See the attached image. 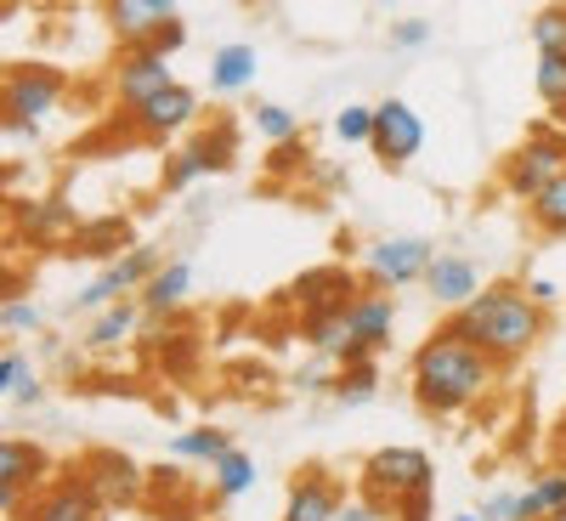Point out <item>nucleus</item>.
<instances>
[{
	"label": "nucleus",
	"instance_id": "f257e3e1",
	"mask_svg": "<svg viewBox=\"0 0 566 521\" xmlns=\"http://www.w3.org/2000/svg\"><path fill=\"white\" fill-rule=\"evenodd\" d=\"M499 363L488 352H476L470 341H459L453 329L442 323L437 335H424L413 346V363H408V386H413V403L431 414V419H453V414H470L482 408L499 386Z\"/></svg>",
	"mask_w": 566,
	"mask_h": 521
},
{
	"label": "nucleus",
	"instance_id": "f03ea898",
	"mask_svg": "<svg viewBox=\"0 0 566 521\" xmlns=\"http://www.w3.org/2000/svg\"><path fill=\"white\" fill-rule=\"evenodd\" d=\"M448 329L459 341H470L476 352H488L499 368H515L538 341H544V329H549V312L522 290V283H488V290L459 306L448 317Z\"/></svg>",
	"mask_w": 566,
	"mask_h": 521
},
{
	"label": "nucleus",
	"instance_id": "7ed1b4c3",
	"mask_svg": "<svg viewBox=\"0 0 566 521\" xmlns=\"http://www.w3.org/2000/svg\"><path fill=\"white\" fill-rule=\"evenodd\" d=\"M63 97H69V80L57 69L12 63L7 80H0V125H7V136H18V142H40L45 125H52V114L63 108Z\"/></svg>",
	"mask_w": 566,
	"mask_h": 521
},
{
	"label": "nucleus",
	"instance_id": "20e7f679",
	"mask_svg": "<svg viewBox=\"0 0 566 521\" xmlns=\"http://www.w3.org/2000/svg\"><path fill=\"white\" fill-rule=\"evenodd\" d=\"M437 261V244L419 239V232H397V239H374L357 261V278L363 290H380V295H397V290H413V283H424V272H431Z\"/></svg>",
	"mask_w": 566,
	"mask_h": 521
},
{
	"label": "nucleus",
	"instance_id": "39448f33",
	"mask_svg": "<svg viewBox=\"0 0 566 521\" xmlns=\"http://www.w3.org/2000/svg\"><path fill=\"white\" fill-rule=\"evenodd\" d=\"M232 159H239V125H232V119H210V125H199L165 159V187H170V194H181V187H193L205 176L232 170Z\"/></svg>",
	"mask_w": 566,
	"mask_h": 521
},
{
	"label": "nucleus",
	"instance_id": "423d86ee",
	"mask_svg": "<svg viewBox=\"0 0 566 521\" xmlns=\"http://www.w3.org/2000/svg\"><path fill=\"white\" fill-rule=\"evenodd\" d=\"M363 493L380 499L386 510H402L431 493V459L419 448H374L363 459Z\"/></svg>",
	"mask_w": 566,
	"mask_h": 521
},
{
	"label": "nucleus",
	"instance_id": "0eeeda50",
	"mask_svg": "<svg viewBox=\"0 0 566 521\" xmlns=\"http://www.w3.org/2000/svg\"><path fill=\"white\" fill-rule=\"evenodd\" d=\"M560 176H566V136H560V131H538V136H527L522 148L504 159V170H499L504 194H510V199H522V205H538V199H544V187H555Z\"/></svg>",
	"mask_w": 566,
	"mask_h": 521
},
{
	"label": "nucleus",
	"instance_id": "6e6552de",
	"mask_svg": "<svg viewBox=\"0 0 566 521\" xmlns=\"http://www.w3.org/2000/svg\"><path fill=\"white\" fill-rule=\"evenodd\" d=\"M165 267V256L154 250V244H136L130 256H119V261H108L97 278L85 283V290L74 295V312H85V317H97V312H108V306H119V301H130V290L142 295L154 283V272Z\"/></svg>",
	"mask_w": 566,
	"mask_h": 521
},
{
	"label": "nucleus",
	"instance_id": "1a4fd4ad",
	"mask_svg": "<svg viewBox=\"0 0 566 521\" xmlns=\"http://www.w3.org/2000/svg\"><path fill=\"white\" fill-rule=\"evenodd\" d=\"M52 454H45L40 442L29 437H7L0 442V504H7V515H23L34 504V493H45L57 477H52Z\"/></svg>",
	"mask_w": 566,
	"mask_h": 521
},
{
	"label": "nucleus",
	"instance_id": "9d476101",
	"mask_svg": "<svg viewBox=\"0 0 566 521\" xmlns=\"http://www.w3.org/2000/svg\"><path fill=\"white\" fill-rule=\"evenodd\" d=\"M374 159H380L386 170H402V165H413L419 159V148H424V119H419V108H408L402 97H386V103H374Z\"/></svg>",
	"mask_w": 566,
	"mask_h": 521
},
{
	"label": "nucleus",
	"instance_id": "9b49d317",
	"mask_svg": "<svg viewBox=\"0 0 566 521\" xmlns=\"http://www.w3.org/2000/svg\"><path fill=\"white\" fill-rule=\"evenodd\" d=\"M346 323H352V346H346L340 368H352V363H374V352H386V346H391L397 301L380 295V290H357L352 306H346Z\"/></svg>",
	"mask_w": 566,
	"mask_h": 521
},
{
	"label": "nucleus",
	"instance_id": "f8f14e48",
	"mask_svg": "<svg viewBox=\"0 0 566 521\" xmlns=\"http://www.w3.org/2000/svg\"><path fill=\"white\" fill-rule=\"evenodd\" d=\"M176 85V74H170V58H159L154 45H125V52L114 58V97L136 114L142 103H154V97H165V91Z\"/></svg>",
	"mask_w": 566,
	"mask_h": 521
},
{
	"label": "nucleus",
	"instance_id": "ddd939ff",
	"mask_svg": "<svg viewBox=\"0 0 566 521\" xmlns=\"http://www.w3.org/2000/svg\"><path fill=\"white\" fill-rule=\"evenodd\" d=\"M12 227H18V244H40V250H52V244H69L80 239V216L69 199H12Z\"/></svg>",
	"mask_w": 566,
	"mask_h": 521
},
{
	"label": "nucleus",
	"instance_id": "4468645a",
	"mask_svg": "<svg viewBox=\"0 0 566 521\" xmlns=\"http://www.w3.org/2000/svg\"><path fill=\"white\" fill-rule=\"evenodd\" d=\"M97 515H108V504L85 482V470H69V477H57L45 493H34V504L18 521H97Z\"/></svg>",
	"mask_w": 566,
	"mask_h": 521
},
{
	"label": "nucleus",
	"instance_id": "2eb2a0df",
	"mask_svg": "<svg viewBox=\"0 0 566 521\" xmlns=\"http://www.w3.org/2000/svg\"><path fill=\"white\" fill-rule=\"evenodd\" d=\"M363 290V278L352 272V267H312V272H301L295 283H290V301L301 306V317L306 312H340V306H352V295Z\"/></svg>",
	"mask_w": 566,
	"mask_h": 521
},
{
	"label": "nucleus",
	"instance_id": "dca6fc26",
	"mask_svg": "<svg viewBox=\"0 0 566 521\" xmlns=\"http://www.w3.org/2000/svg\"><path fill=\"white\" fill-rule=\"evenodd\" d=\"M103 18H108L119 52H125V45H148L159 29H170L181 18V7L176 0H114V7H103Z\"/></svg>",
	"mask_w": 566,
	"mask_h": 521
},
{
	"label": "nucleus",
	"instance_id": "f3484780",
	"mask_svg": "<svg viewBox=\"0 0 566 521\" xmlns=\"http://www.w3.org/2000/svg\"><path fill=\"white\" fill-rule=\"evenodd\" d=\"M482 290H488V283H482V267L470 261V256H459V250L437 256V261H431V272H424V295H431L437 306H448V312L470 306Z\"/></svg>",
	"mask_w": 566,
	"mask_h": 521
},
{
	"label": "nucleus",
	"instance_id": "a211bd4d",
	"mask_svg": "<svg viewBox=\"0 0 566 521\" xmlns=\"http://www.w3.org/2000/svg\"><path fill=\"white\" fill-rule=\"evenodd\" d=\"M199 119V91L193 85H170L165 97H154V103H142L136 114H130V125L142 131V136H154V142H170V136H181L187 125Z\"/></svg>",
	"mask_w": 566,
	"mask_h": 521
},
{
	"label": "nucleus",
	"instance_id": "6ab92c4d",
	"mask_svg": "<svg viewBox=\"0 0 566 521\" xmlns=\"http://www.w3.org/2000/svg\"><path fill=\"white\" fill-rule=\"evenodd\" d=\"M80 470H85V482L97 488V499H103L108 510H125V504L142 499V470H136V459H125V454L97 448V454H85Z\"/></svg>",
	"mask_w": 566,
	"mask_h": 521
},
{
	"label": "nucleus",
	"instance_id": "aec40b11",
	"mask_svg": "<svg viewBox=\"0 0 566 521\" xmlns=\"http://www.w3.org/2000/svg\"><path fill=\"white\" fill-rule=\"evenodd\" d=\"M340 488L323 477L317 465H306L301 477L290 482V499H283V521H335L340 515Z\"/></svg>",
	"mask_w": 566,
	"mask_h": 521
},
{
	"label": "nucleus",
	"instance_id": "412c9836",
	"mask_svg": "<svg viewBox=\"0 0 566 521\" xmlns=\"http://www.w3.org/2000/svg\"><path fill=\"white\" fill-rule=\"evenodd\" d=\"M255 74H261V52L250 40H232L210 58V91L216 97H244V91L255 85Z\"/></svg>",
	"mask_w": 566,
	"mask_h": 521
},
{
	"label": "nucleus",
	"instance_id": "4be33fe9",
	"mask_svg": "<svg viewBox=\"0 0 566 521\" xmlns=\"http://www.w3.org/2000/svg\"><path fill=\"white\" fill-rule=\"evenodd\" d=\"M187 295H193V261H165L159 272H154V283L142 290L136 301H142V312L148 317H170V312H181L187 306Z\"/></svg>",
	"mask_w": 566,
	"mask_h": 521
},
{
	"label": "nucleus",
	"instance_id": "5701e85b",
	"mask_svg": "<svg viewBox=\"0 0 566 521\" xmlns=\"http://www.w3.org/2000/svg\"><path fill=\"white\" fill-rule=\"evenodd\" d=\"M515 521H566V470H538V477L522 488Z\"/></svg>",
	"mask_w": 566,
	"mask_h": 521
},
{
	"label": "nucleus",
	"instance_id": "b1692460",
	"mask_svg": "<svg viewBox=\"0 0 566 521\" xmlns=\"http://www.w3.org/2000/svg\"><path fill=\"white\" fill-rule=\"evenodd\" d=\"M232 448V431L227 425H193V431H176L170 437V459H187V465H221Z\"/></svg>",
	"mask_w": 566,
	"mask_h": 521
},
{
	"label": "nucleus",
	"instance_id": "393cba45",
	"mask_svg": "<svg viewBox=\"0 0 566 521\" xmlns=\"http://www.w3.org/2000/svg\"><path fill=\"white\" fill-rule=\"evenodd\" d=\"M136 317H148V312H142V301H119V306L97 312V317H91V329H85V352H114V346H125V341L136 335Z\"/></svg>",
	"mask_w": 566,
	"mask_h": 521
},
{
	"label": "nucleus",
	"instance_id": "a878e982",
	"mask_svg": "<svg viewBox=\"0 0 566 521\" xmlns=\"http://www.w3.org/2000/svg\"><path fill=\"white\" fill-rule=\"evenodd\" d=\"M0 397H7L12 408H40L45 403V381H34V363L7 346V357H0Z\"/></svg>",
	"mask_w": 566,
	"mask_h": 521
},
{
	"label": "nucleus",
	"instance_id": "bb28decb",
	"mask_svg": "<svg viewBox=\"0 0 566 521\" xmlns=\"http://www.w3.org/2000/svg\"><path fill=\"white\" fill-rule=\"evenodd\" d=\"M301 341L317 352V357H346V346H352V323H346V306L340 312H306L301 317Z\"/></svg>",
	"mask_w": 566,
	"mask_h": 521
},
{
	"label": "nucleus",
	"instance_id": "cd10ccee",
	"mask_svg": "<svg viewBox=\"0 0 566 521\" xmlns=\"http://www.w3.org/2000/svg\"><path fill=\"white\" fill-rule=\"evenodd\" d=\"M80 250H91V256H108V261L130 256V250H136V244H130V221H125V216L85 221V227H80Z\"/></svg>",
	"mask_w": 566,
	"mask_h": 521
},
{
	"label": "nucleus",
	"instance_id": "c85d7f7f",
	"mask_svg": "<svg viewBox=\"0 0 566 521\" xmlns=\"http://www.w3.org/2000/svg\"><path fill=\"white\" fill-rule=\"evenodd\" d=\"M250 125L272 142V148H295V142H301V114L283 108V103H255L250 108Z\"/></svg>",
	"mask_w": 566,
	"mask_h": 521
},
{
	"label": "nucleus",
	"instance_id": "c756f323",
	"mask_svg": "<svg viewBox=\"0 0 566 521\" xmlns=\"http://www.w3.org/2000/svg\"><path fill=\"white\" fill-rule=\"evenodd\" d=\"M374 397H380V368H374V363L340 368V386H335V403H340V408H363V403H374Z\"/></svg>",
	"mask_w": 566,
	"mask_h": 521
},
{
	"label": "nucleus",
	"instance_id": "7c9ffc66",
	"mask_svg": "<svg viewBox=\"0 0 566 521\" xmlns=\"http://www.w3.org/2000/svg\"><path fill=\"white\" fill-rule=\"evenodd\" d=\"M255 488V459L244 454V448H232L221 465H216V493L221 499H244Z\"/></svg>",
	"mask_w": 566,
	"mask_h": 521
},
{
	"label": "nucleus",
	"instance_id": "2f4dec72",
	"mask_svg": "<svg viewBox=\"0 0 566 521\" xmlns=\"http://www.w3.org/2000/svg\"><path fill=\"white\" fill-rule=\"evenodd\" d=\"M533 45H538V58H566V7L533 12Z\"/></svg>",
	"mask_w": 566,
	"mask_h": 521
},
{
	"label": "nucleus",
	"instance_id": "473e14b6",
	"mask_svg": "<svg viewBox=\"0 0 566 521\" xmlns=\"http://www.w3.org/2000/svg\"><path fill=\"white\" fill-rule=\"evenodd\" d=\"M533 210V227L544 232V239H566V176L555 187H544V199L527 205Z\"/></svg>",
	"mask_w": 566,
	"mask_h": 521
},
{
	"label": "nucleus",
	"instance_id": "72a5a7b5",
	"mask_svg": "<svg viewBox=\"0 0 566 521\" xmlns=\"http://www.w3.org/2000/svg\"><path fill=\"white\" fill-rule=\"evenodd\" d=\"M335 142H346V148H363V142H374V103H346L335 114Z\"/></svg>",
	"mask_w": 566,
	"mask_h": 521
},
{
	"label": "nucleus",
	"instance_id": "f704fd0d",
	"mask_svg": "<svg viewBox=\"0 0 566 521\" xmlns=\"http://www.w3.org/2000/svg\"><path fill=\"white\" fill-rule=\"evenodd\" d=\"M40 323H45V312H40L34 301H23V295H12V301H0V335H12V341H23V335H34Z\"/></svg>",
	"mask_w": 566,
	"mask_h": 521
},
{
	"label": "nucleus",
	"instance_id": "c9c22d12",
	"mask_svg": "<svg viewBox=\"0 0 566 521\" xmlns=\"http://www.w3.org/2000/svg\"><path fill=\"white\" fill-rule=\"evenodd\" d=\"M533 85H538V97H544V108H566V58H538V74H533Z\"/></svg>",
	"mask_w": 566,
	"mask_h": 521
},
{
	"label": "nucleus",
	"instance_id": "e433bc0d",
	"mask_svg": "<svg viewBox=\"0 0 566 521\" xmlns=\"http://www.w3.org/2000/svg\"><path fill=\"white\" fill-rule=\"evenodd\" d=\"M295 386H301V392H323V397H335V386H340V363H335V357H312V363L295 374Z\"/></svg>",
	"mask_w": 566,
	"mask_h": 521
},
{
	"label": "nucleus",
	"instance_id": "4c0bfd02",
	"mask_svg": "<svg viewBox=\"0 0 566 521\" xmlns=\"http://www.w3.org/2000/svg\"><path fill=\"white\" fill-rule=\"evenodd\" d=\"M515 510H522V488H493L476 515H482V521H515Z\"/></svg>",
	"mask_w": 566,
	"mask_h": 521
},
{
	"label": "nucleus",
	"instance_id": "58836bf2",
	"mask_svg": "<svg viewBox=\"0 0 566 521\" xmlns=\"http://www.w3.org/2000/svg\"><path fill=\"white\" fill-rule=\"evenodd\" d=\"M431 40V23L424 18H397L391 23V45H402V52H413V45H424Z\"/></svg>",
	"mask_w": 566,
	"mask_h": 521
},
{
	"label": "nucleus",
	"instance_id": "ea45409f",
	"mask_svg": "<svg viewBox=\"0 0 566 521\" xmlns=\"http://www.w3.org/2000/svg\"><path fill=\"white\" fill-rule=\"evenodd\" d=\"M380 515H386V504H380V499L357 493V499H346V504H340V515H335V521H380Z\"/></svg>",
	"mask_w": 566,
	"mask_h": 521
},
{
	"label": "nucleus",
	"instance_id": "a19ab883",
	"mask_svg": "<svg viewBox=\"0 0 566 521\" xmlns=\"http://www.w3.org/2000/svg\"><path fill=\"white\" fill-rule=\"evenodd\" d=\"M148 45H154V52H159V58H176V52H181V45H187V23L176 18V23H170V29H159V34H154Z\"/></svg>",
	"mask_w": 566,
	"mask_h": 521
},
{
	"label": "nucleus",
	"instance_id": "79ce46f5",
	"mask_svg": "<svg viewBox=\"0 0 566 521\" xmlns=\"http://www.w3.org/2000/svg\"><path fill=\"white\" fill-rule=\"evenodd\" d=\"M522 290H527V295H533V301H538L544 312H549V306L560 301V283H555V278H544V272H533V278L522 283Z\"/></svg>",
	"mask_w": 566,
	"mask_h": 521
},
{
	"label": "nucleus",
	"instance_id": "37998d69",
	"mask_svg": "<svg viewBox=\"0 0 566 521\" xmlns=\"http://www.w3.org/2000/svg\"><path fill=\"white\" fill-rule=\"evenodd\" d=\"M453 521H482V515H453Z\"/></svg>",
	"mask_w": 566,
	"mask_h": 521
},
{
	"label": "nucleus",
	"instance_id": "c03bdc74",
	"mask_svg": "<svg viewBox=\"0 0 566 521\" xmlns=\"http://www.w3.org/2000/svg\"><path fill=\"white\" fill-rule=\"evenodd\" d=\"M555 119H560V125H566V108H560V114H555Z\"/></svg>",
	"mask_w": 566,
	"mask_h": 521
},
{
	"label": "nucleus",
	"instance_id": "a18cd8bd",
	"mask_svg": "<svg viewBox=\"0 0 566 521\" xmlns=\"http://www.w3.org/2000/svg\"><path fill=\"white\" fill-rule=\"evenodd\" d=\"M97 521H108V515H97Z\"/></svg>",
	"mask_w": 566,
	"mask_h": 521
}]
</instances>
